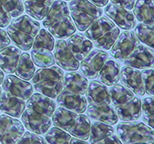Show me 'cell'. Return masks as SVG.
I'll use <instances>...</instances> for the list:
<instances>
[{"label": "cell", "instance_id": "obj_1", "mask_svg": "<svg viewBox=\"0 0 154 144\" xmlns=\"http://www.w3.org/2000/svg\"><path fill=\"white\" fill-rule=\"evenodd\" d=\"M70 17L77 29L83 32L99 18L103 16L101 8L93 5L88 0H71L69 4Z\"/></svg>", "mask_w": 154, "mask_h": 144}, {"label": "cell", "instance_id": "obj_2", "mask_svg": "<svg viewBox=\"0 0 154 144\" xmlns=\"http://www.w3.org/2000/svg\"><path fill=\"white\" fill-rule=\"evenodd\" d=\"M116 130L124 144L153 140V129L143 122H122L118 123Z\"/></svg>", "mask_w": 154, "mask_h": 144}, {"label": "cell", "instance_id": "obj_3", "mask_svg": "<svg viewBox=\"0 0 154 144\" xmlns=\"http://www.w3.org/2000/svg\"><path fill=\"white\" fill-rule=\"evenodd\" d=\"M140 44V40L137 39L134 32L126 30L119 33L118 38L111 47L110 53L115 60L123 63Z\"/></svg>", "mask_w": 154, "mask_h": 144}, {"label": "cell", "instance_id": "obj_4", "mask_svg": "<svg viewBox=\"0 0 154 144\" xmlns=\"http://www.w3.org/2000/svg\"><path fill=\"white\" fill-rule=\"evenodd\" d=\"M24 133V127L19 120L9 115H0L1 143L16 144Z\"/></svg>", "mask_w": 154, "mask_h": 144}, {"label": "cell", "instance_id": "obj_5", "mask_svg": "<svg viewBox=\"0 0 154 144\" xmlns=\"http://www.w3.org/2000/svg\"><path fill=\"white\" fill-rule=\"evenodd\" d=\"M108 58L109 54L106 52L101 49H94L82 60L81 65H79L81 71L86 78L96 79Z\"/></svg>", "mask_w": 154, "mask_h": 144}, {"label": "cell", "instance_id": "obj_6", "mask_svg": "<svg viewBox=\"0 0 154 144\" xmlns=\"http://www.w3.org/2000/svg\"><path fill=\"white\" fill-rule=\"evenodd\" d=\"M105 14L122 29L130 30L137 25V20L132 12L112 3H109L104 9Z\"/></svg>", "mask_w": 154, "mask_h": 144}, {"label": "cell", "instance_id": "obj_7", "mask_svg": "<svg viewBox=\"0 0 154 144\" xmlns=\"http://www.w3.org/2000/svg\"><path fill=\"white\" fill-rule=\"evenodd\" d=\"M153 49L140 44L123 62L126 66L137 69L153 68Z\"/></svg>", "mask_w": 154, "mask_h": 144}, {"label": "cell", "instance_id": "obj_8", "mask_svg": "<svg viewBox=\"0 0 154 144\" xmlns=\"http://www.w3.org/2000/svg\"><path fill=\"white\" fill-rule=\"evenodd\" d=\"M21 118L24 127L29 131L38 135L46 133L52 125V120L49 117L38 114L29 109L23 111Z\"/></svg>", "mask_w": 154, "mask_h": 144}, {"label": "cell", "instance_id": "obj_9", "mask_svg": "<svg viewBox=\"0 0 154 144\" xmlns=\"http://www.w3.org/2000/svg\"><path fill=\"white\" fill-rule=\"evenodd\" d=\"M58 105L75 113H83L87 107V101L84 95L64 89L56 98Z\"/></svg>", "mask_w": 154, "mask_h": 144}, {"label": "cell", "instance_id": "obj_10", "mask_svg": "<svg viewBox=\"0 0 154 144\" xmlns=\"http://www.w3.org/2000/svg\"><path fill=\"white\" fill-rule=\"evenodd\" d=\"M54 58L56 63L66 71H75L79 68V62L70 52L64 39L56 41L54 46Z\"/></svg>", "mask_w": 154, "mask_h": 144}, {"label": "cell", "instance_id": "obj_11", "mask_svg": "<svg viewBox=\"0 0 154 144\" xmlns=\"http://www.w3.org/2000/svg\"><path fill=\"white\" fill-rule=\"evenodd\" d=\"M2 83V88L5 91L23 100H27L33 93V87L31 83L13 75H8L4 78Z\"/></svg>", "mask_w": 154, "mask_h": 144}, {"label": "cell", "instance_id": "obj_12", "mask_svg": "<svg viewBox=\"0 0 154 144\" xmlns=\"http://www.w3.org/2000/svg\"><path fill=\"white\" fill-rule=\"evenodd\" d=\"M120 79L123 84L139 97L145 94L141 72L137 69L123 66L120 71Z\"/></svg>", "mask_w": 154, "mask_h": 144}, {"label": "cell", "instance_id": "obj_13", "mask_svg": "<svg viewBox=\"0 0 154 144\" xmlns=\"http://www.w3.org/2000/svg\"><path fill=\"white\" fill-rule=\"evenodd\" d=\"M86 114L88 117L96 121L102 122L108 125H115L118 123V118L115 109L109 104L103 105H90L86 107Z\"/></svg>", "mask_w": 154, "mask_h": 144}, {"label": "cell", "instance_id": "obj_14", "mask_svg": "<svg viewBox=\"0 0 154 144\" xmlns=\"http://www.w3.org/2000/svg\"><path fill=\"white\" fill-rule=\"evenodd\" d=\"M28 109L42 116L52 117L56 105L53 99L43 96L41 93H34L27 100Z\"/></svg>", "mask_w": 154, "mask_h": 144}, {"label": "cell", "instance_id": "obj_15", "mask_svg": "<svg viewBox=\"0 0 154 144\" xmlns=\"http://www.w3.org/2000/svg\"><path fill=\"white\" fill-rule=\"evenodd\" d=\"M66 44L70 52L78 61H82L93 49V44L84 35L76 33L69 37Z\"/></svg>", "mask_w": 154, "mask_h": 144}, {"label": "cell", "instance_id": "obj_16", "mask_svg": "<svg viewBox=\"0 0 154 144\" xmlns=\"http://www.w3.org/2000/svg\"><path fill=\"white\" fill-rule=\"evenodd\" d=\"M26 108L24 100L6 91L0 96V111L15 118H20Z\"/></svg>", "mask_w": 154, "mask_h": 144}, {"label": "cell", "instance_id": "obj_17", "mask_svg": "<svg viewBox=\"0 0 154 144\" xmlns=\"http://www.w3.org/2000/svg\"><path fill=\"white\" fill-rule=\"evenodd\" d=\"M115 111L118 118L123 121H137L142 115L141 100L138 97H133L126 103L115 106Z\"/></svg>", "mask_w": 154, "mask_h": 144}, {"label": "cell", "instance_id": "obj_18", "mask_svg": "<svg viewBox=\"0 0 154 144\" xmlns=\"http://www.w3.org/2000/svg\"><path fill=\"white\" fill-rule=\"evenodd\" d=\"M86 101L93 105L110 104V98L107 86L97 80L92 81L86 90Z\"/></svg>", "mask_w": 154, "mask_h": 144}, {"label": "cell", "instance_id": "obj_19", "mask_svg": "<svg viewBox=\"0 0 154 144\" xmlns=\"http://www.w3.org/2000/svg\"><path fill=\"white\" fill-rule=\"evenodd\" d=\"M22 50L15 46H8L0 50V69L6 74L15 72Z\"/></svg>", "mask_w": 154, "mask_h": 144}, {"label": "cell", "instance_id": "obj_20", "mask_svg": "<svg viewBox=\"0 0 154 144\" xmlns=\"http://www.w3.org/2000/svg\"><path fill=\"white\" fill-rule=\"evenodd\" d=\"M99 79L106 86H113L120 79V66L113 59H107L99 72Z\"/></svg>", "mask_w": 154, "mask_h": 144}, {"label": "cell", "instance_id": "obj_21", "mask_svg": "<svg viewBox=\"0 0 154 144\" xmlns=\"http://www.w3.org/2000/svg\"><path fill=\"white\" fill-rule=\"evenodd\" d=\"M63 87L65 90L85 95L88 88V80L79 72H67L63 76Z\"/></svg>", "mask_w": 154, "mask_h": 144}, {"label": "cell", "instance_id": "obj_22", "mask_svg": "<svg viewBox=\"0 0 154 144\" xmlns=\"http://www.w3.org/2000/svg\"><path fill=\"white\" fill-rule=\"evenodd\" d=\"M116 24L108 17L101 16L95 20L85 32V36L91 42H94L101 36L113 29Z\"/></svg>", "mask_w": 154, "mask_h": 144}, {"label": "cell", "instance_id": "obj_23", "mask_svg": "<svg viewBox=\"0 0 154 144\" xmlns=\"http://www.w3.org/2000/svg\"><path fill=\"white\" fill-rule=\"evenodd\" d=\"M47 29L53 36L59 39H64L73 35L76 31V27L69 15L55 22Z\"/></svg>", "mask_w": 154, "mask_h": 144}, {"label": "cell", "instance_id": "obj_24", "mask_svg": "<svg viewBox=\"0 0 154 144\" xmlns=\"http://www.w3.org/2000/svg\"><path fill=\"white\" fill-rule=\"evenodd\" d=\"M24 10L29 16L36 20L46 17L54 0H22Z\"/></svg>", "mask_w": 154, "mask_h": 144}, {"label": "cell", "instance_id": "obj_25", "mask_svg": "<svg viewBox=\"0 0 154 144\" xmlns=\"http://www.w3.org/2000/svg\"><path fill=\"white\" fill-rule=\"evenodd\" d=\"M153 0H137L133 8L135 19L153 26Z\"/></svg>", "mask_w": 154, "mask_h": 144}, {"label": "cell", "instance_id": "obj_26", "mask_svg": "<svg viewBox=\"0 0 154 144\" xmlns=\"http://www.w3.org/2000/svg\"><path fill=\"white\" fill-rule=\"evenodd\" d=\"M66 16H69L68 4L64 0H54L47 15L42 20V25L47 29L55 22Z\"/></svg>", "mask_w": 154, "mask_h": 144}, {"label": "cell", "instance_id": "obj_27", "mask_svg": "<svg viewBox=\"0 0 154 144\" xmlns=\"http://www.w3.org/2000/svg\"><path fill=\"white\" fill-rule=\"evenodd\" d=\"M10 25L16 29L29 34L32 37L36 36L41 29L40 23L28 15H23L15 18L11 21Z\"/></svg>", "mask_w": 154, "mask_h": 144}, {"label": "cell", "instance_id": "obj_28", "mask_svg": "<svg viewBox=\"0 0 154 144\" xmlns=\"http://www.w3.org/2000/svg\"><path fill=\"white\" fill-rule=\"evenodd\" d=\"M77 113L59 107L55 109L53 115V123L56 127L64 131H68L75 122Z\"/></svg>", "mask_w": 154, "mask_h": 144}, {"label": "cell", "instance_id": "obj_29", "mask_svg": "<svg viewBox=\"0 0 154 144\" xmlns=\"http://www.w3.org/2000/svg\"><path fill=\"white\" fill-rule=\"evenodd\" d=\"M91 121L86 115H79L75 118V122L68 130L69 133L75 138L86 140L89 139Z\"/></svg>", "mask_w": 154, "mask_h": 144}, {"label": "cell", "instance_id": "obj_30", "mask_svg": "<svg viewBox=\"0 0 154 144\" xmlns=\"http://www.w3.org/2000/svg\"><path fill=\"white\" fill-rule=\"evenodd\" d=\"M35 72V67L30 55L27 53H22L15 70L16 76L22 79L30 80L33 77Z\"/></svg>", "mask_w": 154, "mask_h": 144}, {"label": "cell", "instance_id": "obj_31", "mask_svg": "<svg viewBox=\"0 0 154 144\" xmlns=\"http://www.w3.org/2000/svg\"><path fill=\"white\" fill-rule=\"evenodd\" d=\"M34 89L43 96L53 100L57 98L63 90V83L62 81L47 79L35 83Z\"/></svg>", "mask_w": 154, "mask_h": 144}, {"label": "cell", "instance_id": "obj_32", "mask_svg": "<svg viewBox=\"0 0 154 144\" xmlns=\"http://www.w3.org/2000/svg\"><path fill=\"white\" fill-rule=\"evenodd\" d=\"M110 102L114 106L123 105L134 97V93L122 84H115L109 90Z\"/></svg>", "mask_w": 154, "mask_h": 144}, {"label": "cell", "instance_id": "obj_33", "mask_svg": "<svg viewBox=\"0 0 154 144\" xmlns=\"http://www.w3.org/2000/svg\"><path fill=\"white\" fill-rule=\"evenodd\" d=\"M7 34L10 39L23 51H29L32 47L34 37L29 34L21 32L9 25L7 28Z\"/></svg>", "mask_w": 154, "mask_h": 144}, {"label": "cell", "instance_id": "obj_34", "mask_svg": "<svg viewBox=\"0 0 154 144\" xmlns=\"http://www.w3.org/2000/svg\"><path fill=\"white\" fill-rule=\"evenodd\" d=\"M112 134H114V128L110 125L99 121L93 122L89 132V143L95 144Z\"/></svg>", "mask_w": 154, "mask_h": 144}, {"label": "cell", "instance_id": "obj_35", "mask_svg": "<svg viewBox=\"0 0 154 144\" xmlns=\"http://www.w3.org/2000/svg\"><path fill=\"white\" fill-rule=\"evenodd\" d=\"M31 56L33 63L40 68H48L53 66L56 63L53 53L43 48L32 49L31 51Z\"/></svg>", "mask_w": 154, "mask_h": 144}, {"label": "cell", "instance_id": "obj_36", "mask_svg": "<svg viewBox=\"0 0 154 144\" xmlns=\"http://www.w3.org/2000/svg\"><path fill=\"white\" fill-rule=\"evenodd\" d=\"M63 76H64V72L60 67L50 66L48 68H42L35 72L32 77V83L35 84L38 82L47 80V79H53V80L63 82Z\"/></svg>", "mask_w": 154, "mask_h": 144}, {"label": "cell", "instance_id": "obj_37", "mask_svg": "<svg viewBox=\"0 0 154 144\" xmlns=\"http://www.w3.org/2000/svg\"><path fill=\"white\" fill-rule=\"evenodd\" d=\"M134 34L137 37V39L140 40V42H143L150 49H153L154 35L152 26L143 24V23L136 25Z\"/></svg>", "mask_w": 154, "mask_h": 144}, {"label": "cell", "instance_id": "obj_38", "mask_svg": "<svg viewBox=\"0 0 154 144\" xmlns=\"http://www.w3.org/2000/svg\"><path fill=\"white\" fill-rule=\"evenodd\" d=\"M55 46V39L47 30L45 29H40L38 33L34 39L32 48L38 49L43 48L49 51H53Z\"/></svg>", "mask_w": 154, "mask_h": 144}, {"label": "cell", "instance_id": "obj_39", "mask_svg": "<svg viewBox=\"0 0 154 144\" xmlns=\"http://www.w3.org/2000/svg\"><path fill=\"white\" fill-rule=\"evenodd\" d=\"M45 139L47 144H69L71 136L61 129L53 127L46 133Z\"/></svg>", "mask_w": 154, "mask_h": 144}, {"label": "cell", "instance_id": "obj_40", "mask_svg": "<svg viewBox=\"0 0 154 144\" xmlns=\"http://www.w3.org/2000/svg\"><path fill=\"white\" fill-rule=\"evenodd\" d=\"M120 33V30L118 27L116 26L112 30L104 34L103 36L96 39V41L93 42V44L96 47L99 48L101 50H109L110 49L114 42H116V39Z\"/></svg>", "mask_w": 154, "mask_h": 144}, {"label": "cell", "instance_id": "obj_41", "mask_svg": "<svg viewBox=\"0 0 154 144\" xmlns=\"http://www.w3.org/2000/svg\"><path fill=\"white\" fill-rule=\"evenodd\" d=\"M143 121L146 125L153 129V97H146L141 103Z\"/></svg>", "mask_w": 154, "mask_h": 144}, {"label": "cell", "instance_id": "obj_42", "mask_svg": "<svg viewBox=\"0 0 154 144\" xmlns=\"http://www.w3.org/2000/svg\"><path fill=\"white\" fill-rule=\"evenodd\" d=\"M0 2L9 12L11 17H19L24 12V6L22 0H0Z\"/></svg>", "mask_w": 154, "mask_h": 144}, {"label": "cell", "instance_id": "obj_43", "mask_svg": "<svg viewBox=\"0 0 154 144\" xmlns=\"http://www.w3.org/2000/svg\"><path fill=\"white\" fill-rule=\"evenodd\" d=\"M143 82L145 93L149 96L152 97L154 94V78H153V68L145 69L141 72Z\"/></svg>", "mask_w": 154, "mask_h": 144}, {"label": "cell", "instance_id": "obj_44", "mask_svg": "<svg viewBox=\"0 0 154 144\" xmlns=\"http://www.w3.org/2000/svg\"><path fill=\"white\" fill-rule=\"evenodd\" d=\"M16 144H47L46 141L38 134L26 132Z\"/></svg>", "mask_w": 154, "mask_h": 144}, {"label": "cell", "instance_id": "obj_45", "mask_svg": "<svg viewBox=\"0 0 154 144\" xmlns=\"http://www.w3.org/2000/svg\"><path fill=\"white\" fill-rule=\"evenodd\" d=\"M11 21H12V17L0 2V27L5 28L8 26Z\"/></svg>", "mask_w": 154, "mask_h": 144}, {"label": "cell", "instance_id": "obj_46", "mask_svg": "<svg viewBox=\"0 0 154 144\" xmlns=\"http://www.w3.org/2000/svg\"><path fill=\"white\" fill-rule=\"evenodd\" d=\"M111 3L115 4L119 7H122L127 10L133 9L136 0H110Z\"/></svg>", "mask_w": 154, "mask_h": 144}, {"label": "cell", "instance_id": "obj_47", "mask_svg": "<svg viewBox=\"0 0 154 144\" xmlns=\"http://www.w3.org/2000/svg\"><path fill=\"white\" fill-rule=\"evenodd\" d=\"M11 43V39L7 32L0 27V50L7 47Z\"/></svg>", "mask_w": 154, "mask_h": 144}, {"label": "cell", "instance_id": "obj_48", "mask_svg": "<svg viewBox=\"0 0 154 144\" xmlns=\"http://www.w3.org/2000/svg\"><path fill=\"white\" fill-rule=\"evenodd\" d=\"M95 144H123V142H121L119 137L112 134V135L106 137L103 139L96 142Z\"/></svg>", "mask_w": 154, "mask_h": 144}, {"label": "cell", "instance_id": "obj_49", "mask_svg": "<svg viewBox=\"0 0 154 144\" xmlns=\"http://www.w3.org/2000/svg\"><path fill=\"white\" fill-rule=\"evenodd\" d=\"M89 2H91L93 5L98 6V7H104L108 4L109 0H88Z\"/></svg>", "mask_w": 154, "mask_h": 144}, {"label": "cell", "instance_id": "obj_50", "mask_svg": "<svg viewBox=\"0 0 154 144\" xmlns=\"http://www.w3.org/2000/svg\"><path fill=\"white\" fill-rule=\"evenodd\" d=\"M69 144H90L86 140L78 139V138H71Z\"/></svg>", "mask_w": 154, "mask_h": 144}, {"label": "cell", "instance_id": "obj_51", "mask_svg": "<svg viewBox=\"0 0 154 144\" xmlns=\"http://www.w3.org/2000/svg\"><path fill=\"white\" fill-rule=\"evenodd\" d=\"M4 78H5V76H4V72L3 71L0 69V85L2 84V82H3L4 80Z\"/></svg>", "mask_w": 154, "mask_h": 144}, {"label": "cell", "instance_id": "obj_52", "mask_svg": "<svg viewBox=\"0 0 154 144\" xmlns=\"http://www.w3.org/2000/svg\"><path fill=\"white\" fill-rule=\"evenodd\" d=\"M131 144H153V140H151V141H144V142H135V143H131Z\"/></svg>", "mask_w": 154, "mask_h": 144}, {"label": "cell", "instance_id": "obj_53", "mask_svg": "<svg viewBox=\"0 0 154 144\" xmlns=\"http://www.w3.org/2000/svg\"><path fill=\"white\" fill-rule=\"evenodd\" d=\"M1 94H2V87L0 86V96H1Z\"/></svg>", "mask_w": 154, "mask_h": 144}, {"label": "cell", "instance_id": "obj_54", "mask_svg": "<svg viewBox=\"0 0 154 144\" xmlns=\"http://www.w3.org/2000/svg\"><path fill=\"white\" fill-rule=\"evenodd\" d=\"M64 1H71V0H64Z\"/></svg>", "mask_w": 154, "mask_h": 144}]
</instances>
